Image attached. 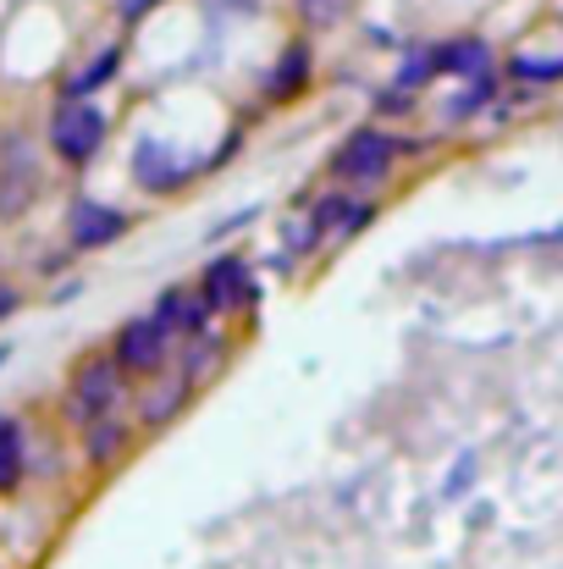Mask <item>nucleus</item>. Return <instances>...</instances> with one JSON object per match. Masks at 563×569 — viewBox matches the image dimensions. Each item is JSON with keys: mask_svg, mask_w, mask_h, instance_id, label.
<instances>
[{"mask_svg": "<svg viewBox=\"0 0 563 569\" xmlns=\"http://www.w3.org/2000/svg\"><path fill=\"white\" fill-rule=\"evenodd\" d=\"M122 403H128V371H122V360L117 355H89V360H78V371L67 381L61 415L83 431L100 415H117Z\"/></svg>", "mask_w": 563, "mask_h": 569, "instance_id": "nucleus-1", "label": "nucleus"}, {"mask_svg": "<svg viewBox=\"0 0 563 569\" xmlns=\"http://www.w3.org/2000/svg\"><path fill=\"white\" fill-rule=\"evenodd\" d=\"M105 133H111V122H105V111L94 100H83V94H61L56 100V111H50V150H56V161L89 167L105 150Z\"/></svg>", "mask_w": 563, "mask_h": 569, "instance_id": "nucleus-2", "label": "nucleus"}, {"mask_svg": "<svg viewBox=\"0 0 563 569\" xmlns=\"http://www.w3.org/2000/svg\"><path fill=\"white\" fill-rule=\"evenodd\" d=\"M403 156V139L398 133H381V128H354L349 139H343V150L332 156V172L349 183V189H375L386 172H392V161Z\"/></svg>", "mask_w": 563, "mask_h": 569, "instance_id": "nucleus-3", "label": "nucleus"}, {"mask_svg": "<svg viewBox=\"0 0 563 569\" xmlns=\"http://www.w3.org/2000/svg\"><path fill=\"white\" fill-rule=\"evenodd\" d=\"M44 189V167H39V150L28 133H6L0 139V216L17 221Z\"/></svg>", "mask_w": 563, "mask_h": 569, "instance_id": "nucleus-4", "label": "nucleus"}, {"mask_svg": "<svg viewBox=\"0 0 563 569\" xmlns=\"http://www.w3.org/2000/svg\"><path fill=\"white\" fill-rule=\"evenodd\" d=\"M111 355L122 360V371L128 377H161L167 371V360H172V327L150 310V316H133V321H122V332H117V343H111Z\"/></svg>", "mask_w": 563, "mask_h": 569, "instance_id": "nucleus-5", "label": "nucleus"}, {"mask_svg": "<svg viewBox=\"0 0 563 569\" xmlns=\"http://www.w3.org/2000/svg\"><path fill=\"white\" fill-rule=\"evenodd\" d=\"M199 293L210 299V310H215V316L254 310V305H260V277L249 271V260H238V254H221V260H210V266H204V277H199Z\"/></svg>", "mask_w": 563, "mask_h": 569, "instance_id": "nucleus-6", "label": "nucleus"}, {"mask_svg": "<svg viewBox=\"0 0 563 569\" xmlns=\"http://www.w3.org/2000/svg\"><path fill=\"white\" fill-rule=\"evenodd\" d=\"M128 232V216L117 210V204H105V199H72V210H67V238H72V249H105V243H117Z\"/></svg>", "mask_w": 563, "mask_h": 569, "instance_id": "nucleus-7", "label": "nucleus"}, {"mask_svg": "<svg viewBox=\"0 0 563 569\" xmlns=\"http://www.w3.org/2000/svg\"><path fill=\"white\" fill-rule=\"evenodd\" d=\"M199 167H204V161H178L161 139H144V144L133 150V178H139V189H150V193H178Z\"/></svg>", "mask_w": 563, "mask_h": 569, "instance_id": "nucleus-8", "label": "nucleus"}, {"mask_svg": "<svg viewBox=\"0 0 563 569\" xmlns=\"http://www.w3.org/2000/svg\"><path fill=\"white\" fill-rule=\"evenodd\" d=\"M199 387L183 377V371H161V377H150L144 387V398H139V426L144 431H167L178 415H183V403L193 398Z\"/></svg>", "mask_w": 563, "mask_h": 569, "instance_id": "nucleus-9", "label": "nucleus"}, {"mask_svg": "<svg viewBox=\"0 0 563 569\" xmlns=\"http://www.w3.org/2000/svg\"><path fill=\"white\" fill-rule=\"evenodd\" d=\"M310 78H315V50H310L304 39H293V44L277 56L271 78H265V106H293V100H304Z\"/></svg>", "mask_w": 563, "mask_h": 569, "instance_id": "nucleus-10", "label": "nucleus"}, {"mask_svg": "<svg viewBox=\"0 0 563 569\" xmlns=\"http://www.w3.org/2000/svg\"><path fill=\"white\" fill-rule=\"evenodd\" d=\"M315 221H321V232L338 238V243H343V238H360V232L375 221V199L338 189V193H326V199L315 204Z\"/></svg>", "mask_w": 563, "mask_h": 569, "instance_id": "nucleus-11", "label": "nucleus"}, {"mask_svg": "<svg viewBox=\"0 0 563 569\" xmlns=\"http://www.w3.org/2000/svg\"><path fill=\"white\" fill-rule=\"evenodd\" d=\"M128 448H133V426H128L122 409H117V415H100L94 426H83V459H89V470H111V465H122Z\"/></svg>", "mask_w": 563, "mask_h": 569, "instance_id": "nucleus-12", "label": "nucleus"}, {"mask_svg": "<svg viewBox=\"0 0 563 569\" xmlns=\"http://www.w3.org/2000/svg\"><path fill=\"white\" fill-rule=\"evenodd\" d=\"M155 316L172 327V338L210 332V321H215V310H210V299H204L199 288H167V293H161V305H155Z\"/></svg>", "mask_w": 563, "mask_h": 569, "instance_id": "nucleus-13", "label": "nucleus"}, {"mask_svg": "<svg viewBox=\"0 0 563 569\" xmlns=\"http://www.w3.org/2000/svg\"><path fill=\"white\" fill-rule=\"evenodd\" d=\"M431 56H436V78H481V72H492V44L470 39V33L431 44Z\"/></svg>", "mask_w": 563, "mask_h": 569, "instance_id": "nucleus-14", "label": "nucleus"}, {"mask_svg": "<svg viewBox=\"0 0 563 569\" xmlns=\"http://www.w3.org/2000/svg\"><path fill=\"white\" fill-rule=\"evenodd\" d=\"M221 366H227V343H221L215 332H193V338H188V349H183V360H178V371H183L193 387H204Z\"/></svg>", "mask_w": 563, "mask_h": 569, "instance_id": "nucleus-15", "label": "nucleus"}, {"mask_svg": "<svg viewBox=\"0 0 563 569\" xmlns=\"http://www.w3.org/2000/svg\"><path fill=\"white\" fill-rule=\"evenodd\" d=\"M28 476V437H22V420L0 415V492H17Z\"/></svg>", "mask_w": 563, "mask_h": 569, "instance_id": "nucleus-16", "label": "nucleus"}, {"mask_svg": "<svg viewBox=\"0 0 563 569\" xmlns=\"http://www.w3.org/2000/svg\"><path fill=\"white\" fill-rule=\"evenodd\" d=\"M117 67H122V44H105V50H100V56H94V61L61 89V94H83V100H89L94 89H105V83L117 78Z\"/></svg>", "mask_w": 563, "mask_h": 569, "instance_id": "nucleus-17", "label": "nucleus"}, {"mask_svg": "<svg viewBox=\"0 0 563 569\" xmlns=\"http://www.w3.org/2000/svg\"><path fill=\"white\" fill-rule=\"evenodd\" d=\"M509 72H514L520 83H559L563 78V56H525V50H520V56L509 61Z\"/></svg>", "mask_w": 563, "mask_h": 569, "instance_id": "nucleus-18", "label": "nucleus"}, {"mask_svg": "<svg viewBox=\"0 0 563 569\" xmlns=\"http://www.w3.org/2000/svg\"><path fill=\"white\" fill-rule=\"evenodd\" d=\"M492 100H497V78H492V72H481V78H475V83H470V89H464V94L448 106V117H453V122H464V117L486 111Z\"/></svg>", "mask_w": 563, "mask_h": 569, "instance_id": "nucleus-19", "label": "nucleus"}, {"mask_svg": "<svg viewBox=\"0 0 563 569\" xmlns=\"http://www.w3.org/2000/svg\"><path fill=\"white\" fill-rule=\"evenodd\" d=\"M431 78H436V56H431V44H425V50H409V61L398 67V89L414 94V89H425Z\"/></svg>", "mask_w": 563, "mask_h": 569, "instance_id": "nucleus-20", "label": "nucleus"}, {"mask_svg": "<svg viewBox=\"0 0 563 569\" xmlns=\"http://www.w3.org/2000/svg\"><path fill=\"white\" fill-rule=\"evenodd\" d=\"M321 238H326V232H321L315 210H310V216H293V221H288V254H315V249H321Z\"/></svg>", "mask_w": 563, "mask_h": 569, "instance_id": "nucleus-21", "label": "nucleus"}, {"mask_svg": "<svg viewBox=\"0 0 563 569\" xmlns=\"http://www.w3.org/2000/svg\"><path fill=\"white\" fill-rule=\"evenodd\" d=\"M349 6L354 0H299V17H304V28H338L349 17Z\"/></svg>", "mask_w": 563, "mask_h": 569, "instance_id": "nucleus-22", "label": "nucleus"}, {"mask_svg": "<svg viewBox=\"0 0 563 569\" xmlns=\"http://www.w3.org/2000/svg\"><path fill=\"white\" fill-rule=\"evenodd\" d=\"M470 487H475V453H459L453 470H448V481H442V498L453 503V498H464Z\"/></svg>", "mask_w": 563, "mask_h": 569, "instance_id": "nucleus-23", "label": "nucleus"}, {"mask_svg": "<svg viewBox=\"0 0 563 569\" xmlns=\"http://www.w3.org/2000/svg\"><path fill=\"white\" fill-rule=\"evenodd\" d=\"M375 111H381V117H409V111H414V94L392 83V89H381V94H375Z\"/></svg>", "mask_w": 563, "mask_h": 569, "instance_id": "nucleus-24", "label": "nucleus"}, {"mask_svg": "<svg viewBox=\"0 0 563 569\" xmlns=\"http://www.w3.org/2000/svg\"><path fill=\"white\" fill-rule=\"evenodd\" d=\"M155 6H161V0H122V6H117V17H122V22H144Z\"/></svg>", "mask_w": 563, "mask_h": 569, "instance_id": "nucleus-25", "label": "nucleus"}, {"mask_svg": "<svg viewBox=\"0 0 563 569\" xmlns=\"http://www.w3.org/2000/svg\"><path fill=\"white\" fill-rule=\"evenodd\" d=\"M17 305H22V293H17L11 282H0V321H6V316H17Z\"/></svg>", "mask_w": 563, "mask_h": 569, "instance_id": "nucleus-26", "label": "nucleus"}, {"mask_svg": "<svg viewBox=\"0 0 563 569\" xmlns=\"http://www.w3.org/2000/svg\"><path fill=\"white\" fill-rule=\"evenodd\" d=\"M254 216H260V210H238V216H227V221L215 227V238H227V232H238V227H243V221H254Z\"/></svg>", "mask_w": 563, "mask_h": 569, "instance_id": "nucleus-27", "label": "nucleus"}, {"mask_svg": "<svg viewBox=\"0 0 563 569\" xmlns=\"http://www.w3.org/2000/svg\"><path fill=\"white\" fill-rule=\"evenodd\" d=\"M6 360H11V343H0V366H6Z\"/></svg>", "mask_w": 563, "mask_h": 569, "instance_id": "nucleus-28", "label": "nucleus"}]
</instances>
